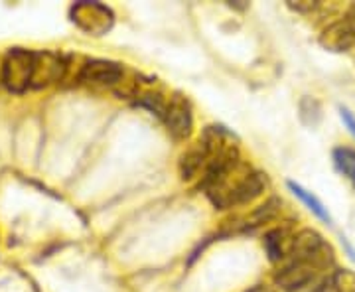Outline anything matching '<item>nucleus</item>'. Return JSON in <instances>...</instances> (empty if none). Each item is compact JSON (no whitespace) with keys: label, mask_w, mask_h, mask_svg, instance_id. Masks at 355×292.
Masks as SVG:
<instances>
[{"label":"nucleus","mask_w":355,"mask_h":292,"mask_svg":"<svg viewBox=\"0 0 355 292\" xmlns=\"http://www.w3.org/2000/svg\"><path fill=\"white\" fill-rule=\"evenodd\" d=\"M340 117H342V121H343V125L347 127V130L354 135V139H355V117L354 113L349 111V109H345V107H340Z\"/></svg>","instance_id":"obj_16"},{"label":"nucleus","mask_w":355,"mask_h":292,"mask_svg":"<svg viewBox=\"0 0 355 292\" xmlns=\"http://www.w3.org/2000/svg\"><path fill=\"white\" fill-rule=\"evenodd\" d=\"M32 71H34V51L14 48L6 53L2 62V83L6 89L22 93L32 87Z\"/></svg>","instance_id":"obj_3"},{"label":"nucleus","mask_w":355,"mask_h":292,"mask_svg":"<svg viewBox=\"0 0 355 292\" xmlns=\"http://www.w3.org/2000/svg\"><path fill=\"white\" fill-rule=\"evenodd\" d=\"M320 292H355V273L349 268H338L322 284Z\"/></svg>","instance_id":"obj_12"},{"label":"nucleus","mask_w":355,"mask_h":292,"mask_svg":"<svg viewBox=\"0 0 355 292\" xmlns=\"http://www.w3.org/2000/svg\"><path fill=\"white\" fill-rule=\"evenodd\" d=\"M334 164L338 168V172L343 174L347 180H352L355 184V151L349 146H338L331 153Z\"/></svg>","instance_id":"obj_13"},{"label":"nucleus","mask_w":355,"mask_h":292,"mask_svg":"<svg viewBox=\"0 0 355 292\" xmlns=\"http://www.w3.org/2000/svg\"><path fill=\"white\" fill-rule=\"evenodd\" d=\"M247 292H275L270 286H265V284H257L253 289H249Z\"/></svg>","instance_id":"obj_18"},{"label":"nucleus","mask_w":355,"mask_h":292,"mask_svg":"<svg viewBox=\"0 0 355 292\" xmlns=\"http://www.w3.org/2000/svg\"><path fill=\"white\" fill-rule=\"evenodd\" d=\"M354 188H355V184H354Z\"/></svg>","instance_id":"obj_20"},{"label":"nucleus","mask_w":355,"mask_h":292,"mask_svg":"<svg viewBox=\"0 0 355 292\" xmlns=\"http://www.w3.org/2000/svg\"><path fill=\"white\" fill-rule=\"evenodd\" d=\"M64 60L51 51L34 53V71H32V87H48L64 77Z\"/></svg>","instance_id":"obj_9"},{"label":"nucleus","mask_w":355,"mask_h":292,"mask_svg":"<svg viewBox=\"0 0 355 292\" xmlns=\"http://www.w3.org/2000/svg\"><path fill=\"white\" fill-rule=\"evenodd\" d=\"M300 121L306 127H318L322 121V105L316 97H304L300 101Z\"/></svg>","instance_id":"obj_14"},{"label":"nucleus","mask_w":355,"mask_h":292,"mask_svg":"<svg viewBox=\"0 0 355 292\" xmlns=\"http://www.w3.org/2000/svg\"><path fill=\"white\" fill-rule=\"evenodd\" d=\"M164 123L172 139L186 140L190 137L193 128V114H191L190 101L184 95H174L168 101Z\"/></svg>","instance_id":"obj_5"},{"label":"nucleus","mask_w":355,"mask_h":292,"mask_svg":"<svg viewBox=\"0 0 355 292\" xmlns=\"http://www.w3.org/2000/svg\"><path fill=\"white\" fill-rule=\"evenodd\" d=\"M291 243L292 237L286 235L284 229H272V231H268L265 235V241H263L268 261H270V263H280V261L288 259Z\"/></svg>","instance_id":"obj_10"},{"label":"nucleus","mask_w":355,"mask_h":292,"mask_svg":"<svg viewBox=\"0 0 355 292\" xmlns=\"http://www.w3.org/2000/svg\"><path fill=\"white\" fill-rule=\"evenodd\" d=\"M286 261H308L320 270H328L334 265V249L316 229H302L292 235L291 253Z\"/></svg>","instance_id":"obj_2"},{"label":"nucleus","mask_w":355,"mask_h":292,"mask_svg":"<svg viewBox=\"0 0 355 292\" xmlns=\"http://www.w3.org/2000/svg\"><path fill=\"white\" fill-rule=\"evenodd\" d=\"M347 16H349V18H352V20H355V4H352V6H349V8H347Z\"/></svg>","instance_id":"obj_19"},{"label":"nucleus","mask_w":355,"mask_h":292,"mask_svg":"<svg viewBox=\"0 0 355 292\" xmlns=\"http://www.w3.org/2000/svg\"><path fill=\"white\" fill-rule=\"evenodd\" d=\"M288 190H291L292 194L300 200V202L304 203L306 207H308V209H310L318 219H322L324 223H328V225H330L331 216H330V212H328V207H324V203L320 202L312 191L304 190V188H302L300 184H296V182H288Z\"/></svg>","instance_id":"obj_11"},{"label":"nucleus","mask_w":355,"mask_h":292,"mask_svg":"<svg viewBox=\"0 0 355 292\" xmlns=\"http://www.w3.org/2000/svg\"><path fill=\"white\" fill-rule=\"evenodd\" d=\"M288 6L296 12H314L320 4L318 2H288Z\"/></svg>","instance_id":"obj_17"},{"label":"nucleus","mask_w":355,"mask_h":292,"mask_svg":"<svg viewBox=\"0 0 355 292\" xmlns=\"http://www.w3.org/2000/svg\"><path fill=\"white\" fill-rule=\"evenodd\" d=\"M139 105L146 107L148 111H153L154 114H158L160 119H164L166 109H168V101H166L164 95L156 93V91H148V93H142L139 99Z\"/></svg>","instance_id":"obj_15"},{"label":"nucleus","mask_w":355,"mask_h":292,"mask_svg":"<svg viewBox=\"0 0 355 292\" xmlns=\"http://www.w3.org/2000/svg\"><path fill=\"white\" fill-rule=\"evenodd\" d=\"M320 273V268L314 263L308 261H286L280 270L275 275V284L279 286L280 291L296 292L300 289H304L306 284H310L312 280L316 279V275Z\"/></svg>","instance_id":"obj_6"},{"label":"nucleus","mask_w":355,"mask_h":292,"mask_svg":"<svg viewBox=\"0 0 355 292\" xmlns=\"http://www.w3.org/2000/svg\"><path fill=\"white\" fill-rule=\"evenodd\" d=\"M79 81L87 83V85H109L116 87L119 83L125 81V69L121 64L107 62V60H91L83 65Z\"/></svg>","instance_id":"obj_8"},{"label":"nucleus","mask_w":355,"mask_h":292,"mask_svg":"<svg viewBox=\"0 0 355 292\" xmlns=\"http://www.w3.org/2000/svg\"><path fill=\"white\" fill-rule=\"evenodd\" d=\"M322 48L330 51H349L355 48V20H352L347 14L343 18L326 26L320 34Z\"/></svg>","instance_id":"obj_7"},{"label":"nucleus","mask_w":355,"mask_h":292,"mask_svg":"<svg viewBox=\"0 0 355 292\" xmlns=\"http://www.w3.org/2000/svg\"><path fill=\"white\" fill-rule=\"evenodd\" d=\"M71 20L91 36H103L113 28L114 14L99 2H77L71 6Z\"/></svg>","instance_id":"obj_4"},{"label":"nucleus","mask_w":355,"mask_h":292,"mask_svg":"<svg viewBox=\"0 0 355 292\" xmlns=\"http://www.w3.org/2000/svg\"><path fill=\"white\" fill-rule=\"evenodd\" d=\"M200 188L217 209H231L257 200L265 191L266 176L239 160L237 148H233L207 166Z\"/></svg>","instance_id":"obj_1"}]
</instances>
